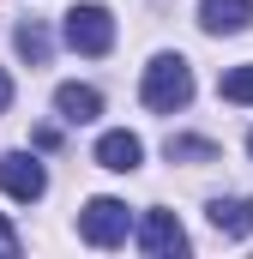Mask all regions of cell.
<instances>
[{
	"label": "cell",
	"instance_id": "obj_5",
	"mask_svg": "<svg viewBox=\"0 0 253 259\" xmlns=\"http://www.w3.org/2000/svg\"><path fill=\"white\" fill-rule=\"evenodd\" d=\"M139 247H145L151 259H181L187 253L181 217H175V211H145V217H139Z\"/></svg>",
	"mask_w": 253,
	"mask_h": 259
},
{
	"label": "cell",
	"instance_id": "obj_9",
	"mask_svg": "<svg viewBox=\"0 0 253 259\" xmlns=\"http://www.w3.org/2000/svg\"><path fill=\"white\" fill-rule=\"evenodd\" d=\"M55 115L72 121V127H85V121L103 115V97H97L91 84H61V91H55Z\"/></svg>",
	"mask_w": 253,
	"mask_h": 259
},
{
	"label": "cell",
	"instance_id": "obj_12",
	"mask_svg": "<svg viewBox=\"0 0 253 259\" xmlns=\"http://www.w3.org/2000/svg\"><path fill=\"white\" fill-rule=\"evenodd\" d=\"M169 157H193V163H217L211 139H169Z\"/></svg>",
	"mask_w": 253,
	"mask_h": 259
},
{
	"label": "cell",
	"instance_id": "obj_4",
	"mask_svg": "<svg viewBox=\"0 0 253 259\" xmlns=\"http://www.w3.org/2000/svg\"><path fill=\"white\" fill-rule=\"evenodd\" d=\"M0 193L18 199V205H36V199L49 193V169H43L30 151H6V157H0Z\"/></svg>",
	"mask_w": 253,
	"mask_h": 259
},
{
	"label": "cell",
	"instance_id": "obj_2",
	"mask_svg": "<svg viewBox=\"0 0 253 259\" xmlns=\"http://www.w3.org/2000/svg\"><path fill=\"white\" fill-rule=\"evenodd\" d=\"M61 36H66V49H78V55H109L115 49V18H109V6H72L66 12V24H61Z\"/></svg>",
	"mask_w": 253,
	"mask_h": 259
},
{
	"label": "cell",
	"instance_id": "obj_8",
	"mask_svg": "<svg viewBox=\"0 0 253 259\" xmlns=\"http://www.w3.org/2000/svg\"><path fill=\"white\" fill-rule=\"evenodd\" d=\"M205 217H211V229H217V235H229V241H247V235H253V199H247V193L211 199V205H205Z\"/></svg>",
	"mask_w": 253,
	"mask_h": 259
},
{
	"label": "cell",
	"instance_id": "obj_13",
	"mask_svg": "<svg viewBox=\"0 0 253 259\" xmlns=\"http://www.w3.org/2000/svg\"><path fill=\"white\" fill-rule=\"evenodd\" d=\"M0 259H18V229L0 217Z\"/></svg>",
	"mask_w": 253,
	"mask_h": 259
},
{
	"label": "cell",
	"instance_id": "obj_3",
	"mask_svg": "<svg viewBox=\"0 0 253 259\" xmlns=\"http://www.w3.org/2000/svg\"><path fill=\"white\" fill-rule=\"evenodd\" d=\"M126 229H133V211H126L121 199H109V193H97L78 211V235L91 247H115V241H126Z\"/></svg>",
	"mask_w": 253,
	"mask_h": 259
},
{
	"label": "cell",
	"instance_id": "obj_7",
	"mask_svg": "<svg viewBox=\"0 0 253 259\" xmlns=\"http://www.w3.org/2000/svg\"><path fill=\"white\" fill-rule=\"evenodd\" d=\"M199 24L211 36H241L253 24V0H199Z\"/></svg>",
	"mask_w": 253,
	"mask_h": 259
},
{
	"label": "cell",
	"instance_id": "obj_14",
	"mask_svg": "<svg viewBox=\"0 0 253 259\" xmlns=\"http://www.w3.org/2000/svg\"><path fill=\"white\" fill-rule=\"evenodd\" d=\"M12 109V78H6V66H0V115Z\"/></svg>",
	"mask_w": 253,
	"mask_h": 259
},
{
	"label": "cell",
	"instance_id": "obj_10",
	"mask_svg": "<svg viewBox=\"0 0 253 259\" xmlns=\"http://www.w3.org/2000/svg\"><path fill=\"white\" fill-rule=\"evenodd\" d=\"M12 42H18V55H24L30 66H43L49 55H55V36H49V24H43V18H24V24L12 30Z\"/></svg>",
	"mask_w": 253,
	"mask_h": 259
},
{
	"label": "cell",
	"instance_id": "obj_1",
	"mask_svg": "<svg viewBox=\"0 0 253 259\" xmlns=\"http://www.w3.org/2000/svg\"><path fill=\"white\" fill-rule=\"evenodd\" d=\"M139 97H145V109H157V115L187 109V103H193V66L181 61V55H157V61L145 66Z\"/></svg>",
	"mask_w": 253,
	"mask_h": 259
},
{
	"label": "cell",
	"instance_id": "obj_6",
	"mask_svg": "<svg viewBox=\"0 0 253 259\" xmlns=\"http://www.w3.org/2000/svg\"><path fill=\"white\" fill-rule=\"evenodd\" d=\"M97 163L109 169V175H133L139 163H145V139L126 127H109L103 139H97Z\"/></svg>",
	"mask_w": 253,
	"mask_h": 259
},
{
	"label": "cell",
	"instance_id": "obj_11",
	"mask_svg": "<svg viewBox=\"0 0 253 259\" xmlns=\"http://www.w3.org/2000/svg\"><path fill=\"white\" fill-rule=\"evenodd\" d=\"M217 91H223L229 103H253V61H247V66H229Z\"/></svg>",
	"mask_w": 253,
	"mask_h": 259
},
{
	"label": "cell",
	"instance_id": "obj_15",
	"mask_svg": "<svg viewBox=\"0 0 253 259\" xmlns=\"http://www.w3.org/2000/svg\"><path fill=\"white\" fill-rule=\"evenodd\" d=\"M247 151H253V133H247Z\"/></svg>",
	"mask_w": 253,
	"mask_h": 259
}]
</instances>
